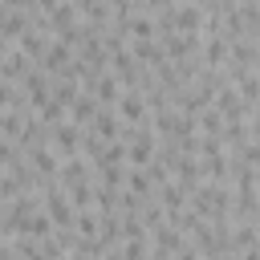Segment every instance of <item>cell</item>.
I'll use <instances>...</instances> for the list:
<instances>
[{
	"instance_id": "1",
	"label": "cell",
	"mask_w": 260,
	"mask_h": 260,
	"mask_svg": "<svg viewBox=\"0 0 260 260\" xmlns=\"http://www.w3.org/2000/svg\"><path fill=\"white\" fill-rule=\"evenodd\" d=\"M142 102H138V93H126V102H122V118H134V122H142Z\"/></svg>"
}]
</instances>
